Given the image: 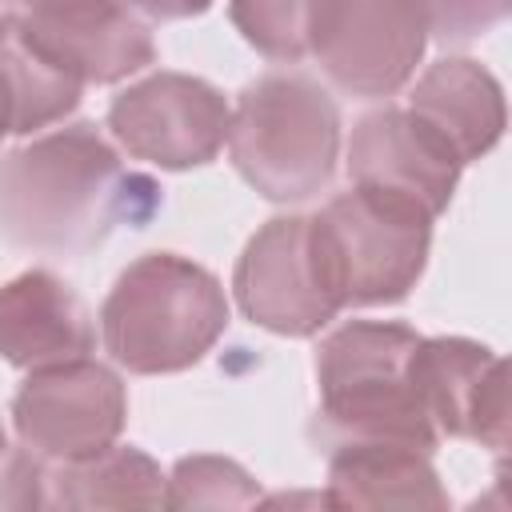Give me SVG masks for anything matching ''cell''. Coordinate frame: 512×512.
<instances>
[{
	"label": "cell",
	"mask_w": 512,
	"mask_h": 512,
	"mask_svg": "<svg viewBox=\"0 0 512 512\" xmlns=\"http://www.w3.org/2000/svg\"><path fill=\"white\" fill-rule=\"evenodd\" d=\"M0 76L12 96V136H28L64 120L76 104L84 84L56 68L20 28L16 16H0Z\"/></svg>",
	"instance_id": "obj_17"
},
{
	"label": "cell",
	"mask_w": 512,
	"mask_h": 512,
	"mask_svg": "<svg viewBox=\"0 0 512 512\" xmlns=\"http://www.w3.org/2000/svg\"><path fill=\"white\" fill-rule=\"evenodd\" d=\"M96 328L84 300L48 268L0 284V356L24 372L84 360Z\"/></svg>",
	"instance_id": "obj_13"
},
{
	"label": "cell",
	"mask_w": 512,
	"mask_h": 512,
	"mask_svg": "<svg viewBox=\"0 0 512 512\" xmlns=\"http://www.w3.org/2000/svg\"><path fill=\"white\" fill-rule=\"evenodd\" d=\"M256 500V480L224 456H184L164 488V508H248Z\"/></svg>",
	"instance_id": "obj_19"
},
{
	"label": "cell",
	"mask_w": 512,
	"mask_h": 512,
	"mask_svg": "<svg viewBox=\"0 0 512 512\" xmlns=\"http://www.w3.org/2000/svg\"><path fill=\"white\" fill-rule=\"evenodd\" d=\"M16 20L24 36L80 84H116L156 60L148 24L136 20L124 0H64L16 12Z\"/></svg>",
	"instance_id": "obj_12"
},
{
	"label": "cell",
	"mask_w": 512,
	"mask_h": 512,
	"mask_svg": "<svg viewBox=\"0 0 512 512\" xmlns=\"http://www.w3.org/2000/svg\"><path fill=\"white\" fill-rule=\"evenodd\" d=\"M308 220L324 284L340 308L396 304L424 276L432 220L396 196L352 184Z\"/></svg>",
	"instance_id": "obj_5"
},
{
	"label": "cell",
	"mask_w": 512,
	"mask_h": 512,
	"mask_svg": "<svg viewBox=\"0 0 512 512\" xmlns=\"http://www.w3.org/2000/svg\"><path fill=\"white\" fill-rule=\"evenodd\" d=\"M20 4V12H28V8H48V4H64V0H16Z\"/></svg>",
	"instance_id": "obj_23"
},
{
	"label": "cell",
	"mask_w": 512,
	"mask_h": 512,
	"mask_svg": "<svg viewBox=\"0 0 512 512\" xmlns=\"http://www.w3.org/2000/svg\"><path fill=\"white\" fill-rule=\"evenodd\" d=\"M232 288L240 312L276 336H316L340 312L336 296L324 284L308 216L268 220L244 244Z\"/></svg>",
	"instance_id": "obj_9"
},
{
	"label": "cell",
	"mask_w": 512,
	"mask_h": 512,
	"mask_svg": "<svg viewBox=\"0 0 512 512\" xmlns=\"http://www.w3.org/2000/svg\"><path fill=\"white\" fill-rule=\"evenodd\" d=\"M460 168L464 164L448 152V144L408 108H376L360 116L352 128V184L380 196H396L420 208L428 220H436L448 208L460 184Z\"/></svg>",
	"instance_id": "obj_11"
},
{
	"label": "cell",
	"mask_w": 512,
	"mask_h": 512,
	"mask_svg": "<svg viewBox=\"0 0 512 512\" xmlns=\"http://www.w3.org/2000/svg\"><path fill=\"white\" fill-rule=\"evenodd\" d=\"M128 420V396L112 368L68 360L28 372L12 400V428L48 464H76L112 448Z\"/></svg>",
	"instance_id": "obj_7"
},
{
	"label": "cell",
	"mask_w": 512,
	"mask_h": 512,
	"mask_svg": "<svg viewBox=\"0 0 512 512\" xmlns=\"http://www.w3.org/2000/svg\"><path fill=\"white\" fill-rule=\"evenodd\" d=\"M324 0H232L228 16L236 32L268 60H308L312 32Z\"/></svg>",
	"instance_id": "obj_18"
},
{
	"label": "cell",
	"mask_w": 512,
	"mask_h": 512,
	"mask_svg": "<svg viewBox=\"0 0 512 512\" xmlns=\"http://www.w3.org/2000/svg\"><path fill=\"white\" fill-rule=\"evenodd\" d=\"M228 156L236 172L276 204L324 192L340 160V108L304 72L252 80L228 116Z\"/></svg>",
	"instance_id": "obj_4"
},
{
	"label": "cell",
	"mask_w": 512,
	"mask_h": 512,
	"mask_svg": "<svg viewBox=\"0 0 512 512\" xmlns=\"http://www.w3.org/2000/svg\"><path fill=\"white\" fill-rule=\"evenodd\" d=\"M320 500L328 508H448L432 452L400 440H336Z\"/></svg>",
	"instance_id": "obj_14"
},
{
	"label": "cell",
	"mask_w": 512,
	"mask_h": 512,
	"mask_svg": "<svg viewBox=\"0 0 512 512\" xmlns=\"http://www.w3.org/2000/svg\"><path fill=\"white\" fill-rule=\"evenodd\" d=\"M12 136V96H8V84L0 76V140Z\"/></svg>",
	"instance_id": "obj_22"
},
{
	"label": "cell",
	"mask_w": 512,
	"mask_h": 512,
	"mask_svg": "<svg viewBox=\"0 0 512 512\" xmlns=\"http://www.w3.org/2000/svg\"><path fill=\"white\" fill-rule=\"evenodd\" d=\"M508 4L512 0H424V12H428L432 36L464 44L472 36L492 32L508 16Z\"/></svg>",
	"instance_id": "obj_20"
},
{
	"label": "cell",
	"mask_w": 512,
	"mask_h": 512,
	"mask_svg": "<svg viewBox=\"0 0 512 512\" xmlns=\"http://www.w3.org/2000/svg\"><path fill=\"white\" fill-rule=\"evenodd\" d=\"M228 116L224 92L208 80L152 72L108 104V132L128 156L164 172H188L216 160L228 140Z\"/></svg>",
	"instance_id": "obj_8"
},
{
	"label": "cell",
	"mask_w": 512,
	"mask_h": 512,
	"mask_svg": "<svg viewBox=\"0 0 512 512\" xmlns=\"http://www.w3.org/2000/svg\"><path fill=\"white\" fill-rule=\"evenodd\" d=\"M428 36L424 0H324L312 60L340 92L376 100L416 76Z\"/></svg>",
	"instance_id": "obj_6"
},
{
	"label": "cell",
	"mask_w": 512,
	"mask_h": 512,
	"mask_svg": "<svg viewBox=\"0 0 512 512\" xmlns=\"http://www.w3.org/2000/svg\"><path fill=\"white\" fill-rule=\"evenodd\" d=\"M164 488L160 464L132 444H112L76 464L44 460V508H160Z\"/></svg>",
	"instance_id": "obj_16"
},
{
	"label": "cell",
	"mask_w": 512,
	"mask_h": 512,
	"mask_svg": "<svg viewBox=\"0 0 512 512\" xmlns=\"http://www.w3.org/2000/svg\"><path fill=\"white\" fill-rule=\"evenodd\" d=\"M124 4L144 12L148 20H188L212 8V0H124Z\"/></svg>",
	"instance_id": "obj_21"
},
{
	"label": "cell",
	"mask_w": 512,
	"mask_h": 512,
	"mask_svg": "<svg viewBox=\"0 0 512 512\" xmlns=\"http://www.w3.org/2000/svg\"><path fill=\"white\" fill-rule=\"evenodd\" d=\"M160 184L124 168L96 124H68L0 160V236L28 252L80 256L160 212Z\"/></svg>",
	"instance_id": "obj_1"
},
{
	"label": "cell",
	"mask_w": 512,
	"mask_h": 512,
	"mask_svg": "<svg viewBox=\"0 0 512 512\" xmlns=\"http://www.w3.org/2000/svg\"><path fill=\"white\" fill-rule=\"evenodd\" d=\"M420 332L392 320H348L320 340V432L336 440H400L432 452L440 432L432 428L416 380Z\"/></svg>",
	"instance_id": "obj_3"
},
{
	"label": "cell",
	"mask_w": 512,
	"mask_h": 512,
	"mask_svg": "<svg viewBox=\"0 0 512 512\" xmlns=\"http://www.w3.org/2000/svg\"><path fill=\"white\" fill-rule=\"evenodd\" d=\"M404 108L424 120L460 164L488 156L504 136V88L484 64L468 56L436 60L412 84Z\"/></svg>",
	"instance_id": "obj_15"
},
{
	"label": "cell",
	"mask_w": 512,
	"mask_h": 512,
	"mask_svg": "<svg viewBox=\"0 0 512 512\" xmlns=\"http://www.w3.org/2000/svg\"><path fill=\"white\" fill-rule=\"evenodd\" d=\"M8 452V440H4V424H0V456Z\"/></svg>",
	"instance_id": "obj_24"
},
{
	"label": "cell",
	"mask_w": 512,
	"mask_h": 512,
	"mask_svg": "<svg viewBox=\"0 0 512 512\" xmlns=\"http://www.w3.org/2000/svg\"><path fill=\"white\" fill-rule=\"evenodd\" d=\"M224 328L228 300L220 280L176 252L132 260L100 308L108 356L136 376H168L200 364Z\"/></svg>",
	"instance_id": "obj_2"
},
{
	"label": "cell",
	"mask_w": 512,
	"mask_h": 512,
	"mask_svg": "<svg viewBox=\"0 0 512 512\" xmlns=\"http://www.w3.org/2000/svg\"><path fill=\"white\" fill-rule=\"evenodd\" d=\"M412 380L440 436L476 440L492 452L508 448V368L488 344L464 336H420Z\"/></svg>",
	"instance_id": "obj_10"
}]
</instances>
